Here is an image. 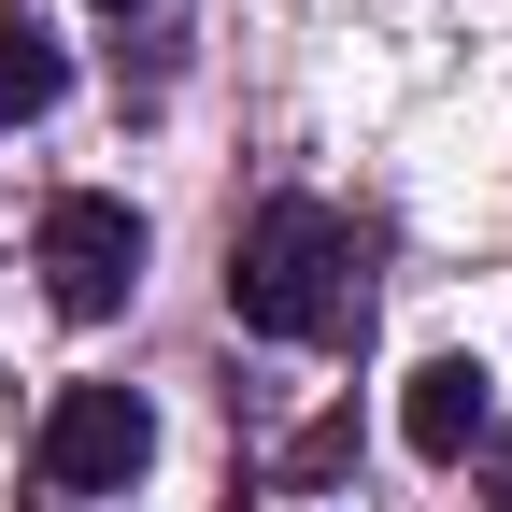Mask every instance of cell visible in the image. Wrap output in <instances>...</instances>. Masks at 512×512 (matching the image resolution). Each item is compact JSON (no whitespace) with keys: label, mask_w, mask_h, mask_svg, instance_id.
I'll list each match as a JSON object with an SVG mask.
<instances>
[{"label":"cell","mask_w":512,"mask_h":512,"mask_svg":"<svg viewBox=\"0 0 512 512\" xmlns=\"http://www.w3.org/2000/svg\"><path fill=\"white\" fill-rule=\"evenodd\" d=\"M57 512H72V498H57Z\"/></svg>","instance_id":"obj_8"},{"label":"cell","mask_w":512,"mask_h":512,"mask_svg":"<svg viewBox=\"0 0 512 512\" xmlns=\"http://www.w3.org/2000/svg\"><path fill=\"white\" fill-rule=\"evenodd\" d=\"M143 456H157V413H143V384H72V399L43 413V484L57 498H128L143 484Z\"/></svg>","instance_id":"obj_2"},{"label":"cell","mask_w":512,"mask_h":512,"mask_svg":"<svg viewBox=\"0 0 512 512\" xmlns=\"http://www.w3.org/2000/svg\"><path fill=\"white\" fill-rule=\"evenodd\" d=\"M29 256H43V299L72 313V328H100V313H128V285H143V214L128 200H57Z\"/></svg>","instance_id":"obj_3"},{"label":"cell","mask_w":512,"mask_h":512,"mask_svg":"<svg viewBox=\"0 0 512 512\" xmlns=\"http://www.w3.org/2000/svg\"><path fill=\"white\" fill-rule=\"evenodd\" d=\"M484 427H498V384H484V356H427V370L399 384V441H413L427 470H456Z\"/></svg>","instance_id":"obj_4"},{"label":"cell","mask_w":512,"mask_h":512,"mask_svg":"<svg viewBox=\"0 0 512 512\" xmlns=\"http://www.w3.org/2000/svg\"><path fill=\"white\" fill-rule=\"evenodd\" d=\"M114 15H128V0H114Z\"/></svg>","instance_id":"obj_7"},{"label":"cell","mask_w":512,"mask_h":512,"mask_svg":"<svg viewBox=\"0 0 512 512\" xmlns=\"http://www.w3.org/2000/svg\"><path fill=\"white\" fill-rule=\"evenodd\" d=\"M470 456H484V512H512V427H484Z\"/></svg>","instance_id":"obj_6"},{"label":"cell","mask_w":512,"mask_h":512,"mask_svg":"<svg viewBox=\"0 0 512 512\" xmlns=\"http://www.w3.org/2000/svg\"><path fill=\"white\" fill-rule=\"evenodd\" d=\"M57 86H72V57H57L29 15H0V128H29V114H57Z\"/></svg>","instance_id":"obj_5"},{"label":"cell","mask_w":512,"mask_h":512,"mask_svg":"<svg viewBox=\"0 0 512 512\" xmlns=\"http://www.w3.org/2000/svg\"><path fill=\"white\" fill-rule=\"evenodd\" d=\"M228 313L256 342H342L356 328V228L328 200H271L228 256Z\"/></svg>","instance_id":"obj_1"}]
</instances>
